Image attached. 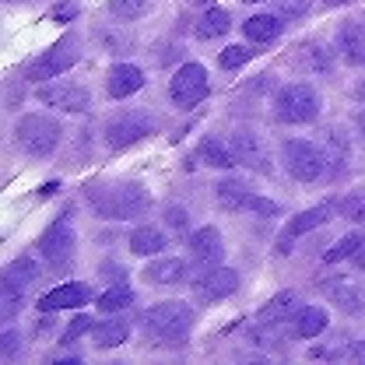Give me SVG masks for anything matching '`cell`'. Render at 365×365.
I'll return each instance as SVG.
<instances>
[{"label": "cell", "instance_id": "1", "mask_svg": "<svg viewBox=\"0 0 365 365\" xmlns=\"http://www.w3.org/2000/svg\"><path fill=\"white\" fill-rule=\"evenodd\" d=\"M91 207L109 218V222H127L134 215H144L151 207V197L144 186L137 182H120V186H106V190H91Z\"/></svg>", "mask_w": 365, "mask_h": 365}, {"label": "cell", "instance_id": "2", "mask_svg": "<svg viewBox=\"0 0 365 365\" xmlns=\"http://www.w3.org/2000/svg\"><path fill=\"white\" fill-rule=\"evenodd\" d=\"M190 323H193V309L186 302H158L140 317L144 334L162 341V344H180L190 330Z\"/></svg>", "mask_w": 365, "mask_h": 365}, {"label": "cell", "instance_id": "3", "mask_svg": "<svg viewBox=\"0 0 365 365\" xmlns=\"http://www.w3.org/2000/svg\"><path fill=\"white\" fill-rule=\"evenodd\" d=\"M60 137H63V127H60L53 116H43V113L21 116V120L14 123V144H18V151H25V155H32V158L53 155L56 144H60Z\"/></svg>", "mask_w": 365, "mask_h": 365}, {"label": "cell", "instance_id": "4", "mask_svg": "<svg viewBox=\"0 0 365 365\" xmlns=\"http://www.w3.org/2000/svg\"><path fill=\"white\" fill-rule=\"evenodd\" d=\"M274 116L281 123H313L319 116V95L313 85H284L274 98Z\"/></svg>", "mask_w": 365, "mask_h": 365}, {"label": "cell", "instance_id": "5", "mask_svg": "<svg viewBox=\"0 0 365 365\" xmlns=\"http://www.w3.org/2000/svg\"><path fill=\"white\" fill-rule=\"evenodd\" d=\"M281 162L288 169V176L299 182H313L327 173V155L313 140H284L281 148Z\"/></svg>", "mask_w": 365, "mask_h": 365}, {"label": "cell", "instance_id": "6", "mask_svg": "<svg viewBox=\"0 0 365 365\" xmlns=\"http://www.w3.org/2000/svg\"><path fill=\"white\" fill-rule=\"evenodd\" d=\"M71 218H74V211L67 207L53 225L46 228L43 242H39V250H43L49 267H67L71 257H74V225H71Z\"/></svg>", "mask_w": 365, "mask_h": 365}, {"label": "cell", "instance_id": "7", "mask_svg": "<svg viewBox=\"0 0 365 365\" xmlns=\"http://www.w3.org/2000/svg\"><path fill=\"white\" fill-rule=\"evenodd\" d=\"M151 130H155V120H151L144 109L123 113V116H116V120L106 123V144H109V148H130L137 140L151 137Z\"/></svg>", "mask_w": 365, "mask_h": 365}, {"label": "cell", "instance_id": "8", "mask_svg": "<svg viewBox=\"0 0 365 365\" xmlns=\"http://www.w3.org/2000/svg\"><path fill=\"white\" fill-rule=\"evenodd\" d=\"M228 144H232V155H235V162H239V165H246V169H253V173L271 176V155H267L264 137L257 134V130L239 127L235 134L228 137Z\"/></svg>", "mask_w": 365, "mask_h": 365}, {"label": "cell", "instance_id": "9", "mask_svg": "<svg viewBox=\"0 0 365 365\" xmlns=\"http://www.w3.org/2000/svg\"><path fill=\"white\" fill-rule=\"evenodd\" d=\"M74 63H78V43H74L71 36H63V39L53 46L49 53H43L25 74H29V81H53L56 74H63V71L74 67Z\"/></svg>", "mask_w": 365, "mask_h": 365}, {"label": "cell", "instance_id": "10", "mask_svg": "<svg viewBox=\"0 0 365 365\" xmlns=\"http://www.w3.org/2000/svg\"><path fill=\"white\" fill-rule=\"evenodd\" d=\"M169 95H173V102L182 106V109L197 106V102L207 95V71H204L200 63H182L180 71H176V78L169 81Z\"/></svg>", "mask_w": 365, "mask_h": 365}, {"label": "cell", "instance_id": "11", "mask_svg": "<svg viewBox=\"0 0 365 365\" xmlns=\"http://www.w3.org/2000/svg\"><path fill=\"white\" fill-rule=\"evenodd\" d=\"M39 102L49 109H60V113H88L91 95L81 85H71V81H56V85H43L39 88Z\"/></svg>", "mask_w": 365, "mask_h": 365}, {"label": "cell", "instance_id": "12", "mask_svg": "<svg viewBox=\"0 0 365 365\" xmlns=\"http://www.w3.org/2000/svg\"><path fill=\"white\" fill-rule=\"evenodd\" d=\"M323 292H327V299H330L341 313H348V317L365 313V292H362V284H359L355 277H348V274H334V277L323 284Z\"/></svg>", "mask_w": 365, "mask_h": 365}, {"label": "cell", "instance_id": "13", "mask_svg": "<svg viewBox=\"0 0 365 365\" xmlns=\"http://www.w3.org/2000/svg\"><path fill=\"white\" fill-rule=\"evenodd\" d=\"M235 288H239V274L228 271V267H207L200 277H193V295H197L200 302L228 299Z\"/></svg>", "mask_w": 365, "mask_h": 365}, {"label": "cell", "instance_id": "14", "mask_svg": "<svg viewBox=\"0 0 365 365\" xmlns=\"http://www.w3.org/2000/svg\"><path fill=\"white\" fill-rule=\"evenodd\" d=\"M222 257H225V242H222V232L215 225H204L190 235V260L197 267H218Z\"/></svg>", "mask_w": 365, "mask_h": 365}, {"label": "cell", "instance_id": "15", "mask_svg": "<svg viewBox=\"0 0 365 365\" xmlns=\"http://www.w3.org/2000/svg\"><path fill=\"white\" fill-rule=\"evenodd\" d=\"M319 148L327 155V173L330 176H344L348 162H351V137L341 127H323L319 130Z\"/></svg>", "mask_w": 365, "mask_h": 365}, {"label": "cell", "instance_id": "16", "mask_svg": "<svg viewBox=\"0 0 365 365\" xmlns=\"http://www.w3.org/2000/svg\"><path fill=\"white\" fill-rule=\"evenodd\" d=\"M295 63L306 71V74H330L334 67H337V53H334V46L319 43V39H309V43H302L295 49Z\"/></svg>", "mask_w": 365, "mask_h": 365}, {"label": "cell", "instance_id": "17", "mask_svg": "<svg viewBox=\"0 0 365 365\" xmlns=\"http://www.w3.org/2000/svg\"><path fill=\"white\" fill-rule=\"evenodd\" d=\"M330 215H334V204H319V207H309V211L295 215V218L288 222V228H284L281 242H277V253H292V239H299V235L319 228L323 222H330Z\"/></svg>", "mask_w": 365, "mask_h": 365}, {"label": "cell", "instance_id": "18", "mask_svg": "<svg viewBox=\"0 0 365 365\" xmlns=\"http://www.w3.org/2000/svg\"><path fill=\"white\" fill-rule=\"evenodd\" d=\"M88 299H91V288H88V284H78V281H71V284H56L53 292H46L43 299H39V309H43V313L78 309V306H85Z\"/></svg>", "mask_w": 365, "mask_h": 365}, {"label": "cell", "instance_id": "19", "mask_svg": "<svg viewBox=\"0 0 365 365\" xmlns=\"http://www.w3.org/2000/svg\"><path fill=\"white\" fill-rule=\"evenodd\" d=\"M140 88H144V71L134 67V63H116L109 71V78H106L109 98H127V95H134Z\"/></svg>", "mask_w": 365, "mask_h": 365}, {"label": "cell", "instance_id": "20", "mask_svg": "<svg viewBox=\"0 0 365 365\" xmlns=\"http://www.w3.org/2000/svg\"><path fill=\"white\" fill-rule=\"evenodd\" d=\"M140 277H144L148 284H182V281L190 277V267H186V260L165 257V260H155V264H148Z\"/></svg>", "mask_w": 365, "mask_h": 365}, {"label": "cell", "instance_id": "21", "mask_svg": "<svg viewBox=\"0 0 365 365\" xmlns=\"http://www.w3.org/2000/svg\"><path fill=\"white\" fill-rule=\"evenodd\" d=\"M337 49L344 53L348 63L365 67V29L359 21H344V25H341V32H337Z\"/></svg>", "mask_w": 365, "mask_h": 365}, {"label": "cell", "instance_id": "22", "mask_svg": "<svg viewBox=\"0 0 365 365\" xmlns=\"http://www.w3.org/2000/svg\"><path fill=\"white\" fill-rule=\"evenodd\" d=\"M95 39H98V46H102L109 56H127L137 43L134 32L123 29V25H95Z\"/></svg>", "mask_w": 365, "mask_h": 365}, {"label": "cell", "instance_id": "23", "mask_svg": "<svg viewBox=\"0 0 365 365\" xmlns=\"http://www.w3.org/2000/svg\"><path fill=\"white\" fill-rule=\"evenodd\" d=\"M302 313V295L299 292H277L271 302L260 309V323H281Z\"/></svg>", "mask_w": 365, "mask_h": 365}, {"label": "cell", "instance_id": "24", "mask_svg": "<svg viewBox=\"0 0 365 365\" xmlns=\"http://www.w3.org/2000/svg\"><path fill=\"white\" fill-rule=\"evenodd\" d=\"M165 242H169V235H165L162 228L140 225L130 232V253H134V257H158V253L165 250Z\"/></svg>", "mask_w": 365, "mask_h": 365}, {"label": "cell", "instance_id": "25", "mask_svg": "<svg viewBox=\"0 0 365 365\" xmlns=\"http://www.w3.org/2000/svg\"><path fill=\"white\" fill-rule=\"evenodd\" d=\"M130 334V319L127 317H116V319H106V323H95L91 327V344L95 348H116L123 344Z\"/></svg>", "mask_w": 365, "mask_h": 365}, {"label": "cell", "instance_id": "26", "mask_svg": "<svg viewBox=\"0 0 365 365\" xmlns=\"http://www.w3.org/2000/svg\"><path fill=\"white\" fill-rule=\"evenodd\" d=\"M242 32H246V39H253V43H274V39L284 32V18H281V14H253V18L242 25Z\"/></svg>", "mask_w": 365, "mask_h": 365}, {"label": "cell", "instance_id": "27", "mask_svg": "<svg viewBox=\"0 0 365 365\" xmlns=\"http://www.w3.org/2000/svg\"><path fill=\"white\" fill-rule=\"evenodd\" d=\"M39 277H43V271H39V264H36L32 257H18V260H11V264H7V271H4V284H14V288L29 292Z\"/></svg>", "mask_w": 365, "mask_h": 365}, {"label": "cell", "instance_id": "28", "mask_svg": "<svg viewBox=\"0 0 365 365\" xmlns=\"http://www.w3.org/2000/svg\"><path fill=\"white\" fill-rule=\"evenodd\" d=\"M323 330H327V309H319V306H302V313L295 317V327H292V337L309 341V337H317Z\"/></svg>", "mask_w": 365, "mask_h": 365}, {"label": "cell", "instance_id": "29", "mask_svg": "<svg viewBox=\"0 0 365 365\" xmlns=\"http://www.w3.org/2000/svg\"><path fill=\"white\" fill-rule=\"evenodd\" d=\"M130 306H134V288H130L127 281H120V284H113V288H106V292L98 295V309H102L106 317L123 313V309H130Z\"/></svg>", "mask_w": 365, "mask_h": 365}, {"label": "cell", "instance_id": "30", "mask_svg": "<svg viewBox=\"0 0 365 365\" xmlns=\"http://www.w3.org/2000/svg\"><path fill=\"white\" fill-rule=\"evenodd\" d=\"M228 29H232V14L225 7H207L200 14V21H197V36L200 39H218V36H225Z\"/></svg>", "mask_w": 365, "mask_h": 365}, {"label": "cell", "instance_id": "31", "mask_svg": "<svg viewBox=\"0 0 365 365\" xmlns=\"http://www.w3.org/2000/svg\"><path fill=\"white\" fill-rule=\"evenodd\" d=\"M215 200H218L225 211H246L250 190H246V182H239V180H222L215 186Z\"/></svg>", "mask_w": 365, "mask_h": 365}, {"label": "cell", "instance_id": "32", "mask_svg": "<svg viewBox=\"0 0 365 365\" xmlns=\"http://www.w3.org/2000/svg\"><path fill=\"white\" fill-rule=\"evenodd\" d=\"M200 158L215 169H232L235 165V155H232V144L218 140V137H204L200 140Z\"/></svg>", "mask_w": 365, "mask_h": 365}, {"label": "cell", "instance_id": "33", "mask_svg": "<svg viewBox=\"0 0 365 365\" xmlns=\"http://www.w3.org/2000/svg\"><path fill=\"white\" fill-rule=\"evenodd\" d=\"M365 242H362V232H348V235H341L327 253H323V260L327 264H337V260H348V257H355L359 250H362Z\"/></svg>", "mask_w": 365, "mask_h": 365}, {"label": "cell", "instance_id": "34", "mask_svg": "<svg viewBox=\"0 0 365 365\" xmlns=\"http://www.w3.org/2000/svg\"><path fill=\"white\" fill-rule=\"evenodd\" d=\"M109 11L123 21H134V18H144L151 11V0H109Z\"/></svg>", "mask_w": 365, "mask_h": 365}, {"label": "cell", "instance_id": "35", "mask_svg": "<svg viewBox=\"0 0 365 365\" xmlns=\"http://www.w3.org/2000/svg\"><path fill=\"white\" fill-rule=\"evenodd\" d=\"M348 222H362L365 225V190H359V193H348L344 200H341V207H337Z\"/></svg>", "mask_w": 365, "mask_h": 365}, {"label": "cell", "instance_id": "36", "mask_svg": "<svg viewBox=\"0 0 365 365\" xmlns=\"http://www.w3.org/2000/svg\"><path fill=\"white\" fill-rule=\"evenodd\" d=\"M25 306V292L21 288H14V284H4V319H14L18 317V309Z\"/></svg>", "mask_w": 365, "mask_h": 365}, {"label": "cell", "instance_id": "37", "mask_svg": "<svg viewBox=\"0 0 365 365\" xmlns=\"http://www.w3.org/2000/svg\"><path fill=\"white\" fill-rule=\"evenodd\" d=\"M246 211H253V215H260V218H277L281 215V204H274L267 197H257V193H250V200H246Z\"/></svg>", "mask_w": 365, "mask_h": 365}, {"label": "cell", "instance_id": "38", "mask_svg": "<svg viewBox=\"0 0 365 365\" xmlns=\"http://www.w3.org/2000/svg\"><path fill=\"white\" fill-rule=\"evenodd\" d=\"M250 56H253V49H246V46H228L225 53H222V67H225V71H235V67H242Z\"/></svg>", "mask_w": 365, "mask_h": 365}, {"label": "cell", "instance_id": "39", "mask_svg": "<svg viewBox=\"0 0 365 365\" xmlns=\"http://www.w3.org/2000/svg\"><path fill=\"white\" fill-rule=\"evenodd\" d=\"M180 56H182V46H176V43L155 46V63H158V67H169V63H176Z\"/></svg>", "mask_w": 365, "mask_h": 365}, {"label": "cell", "instance_id": "40", "mask_svg": "<svg viewBox=\"0 0 365 365\" xmlns=\"http://www.w3.org/2000/svg\"><path fill=\"white\" fill-rule=\"evenodd\" d=\"M91 327H95V323H91V317H85V313H78V317L71 319V327H67V334H63L60 341H63V344H74V341H78V337H81L85 330H91Z\"/></svg>", "mask_w": 365, "mask_h": 365}, {"label": "cell", "instance_id": "41", "mask_svg": "<svg viewBox=\"0 0 365 365\" xmlns=\"http://www.w3.org/2000/svg\"><path fill=\"white\" fill-rule=\"evenodd\" d=\"M250 341L257 348H264V351H281V337L271 334V330H250Z\"/></svg>", "mask_w": 365, "mask_h": 365}, {"label": "cell", "instance_id": "42", "mask_svg": "<svg viewBox=\"0 0 365 365\" xmlns=\"http://www.w3.org/2000/svg\"><path fill=\"white\" fill-rule=\"evenodd\" d=\"M4 359H14L18 351H21V334L18 330H4Z\"/></svg>", "mask_w": 365, "mask_h": 365}, {"label": "cell", "instance_id": "43", "mask_svg": "<svg viewBox=\"0 0 365 365\" xmlns=\"http://www.w3.org/2000/svg\"><path fill=\"white\" fill-rule=\"evenodd\" d=\"M309 14V0H284L281 4V18H302Z\"/></svg>", "mask_w": 365, "mask_h": 365}, {"label": "cell", "instance_id": "44", "mask_svg": "<svg viewBox=\"0 0 365 365\" xmlns=\"http://www.w3.org/2000/svg\"><path fill=\"white\" fill-rule=\"evenodd\" d=\"M165 222H169V228H176V232H186L190 228V215L182 207H169L165 211Z\"/></svg>", "mask_w": 365, "mask_h": 365}, {"label": "cell", "instance_id": "45", "mask_svg": "<svg viewBox=\"0 0 365 365\" xmlns=\"http://www.w3.org/2000/svg\"><path fill=\"white\" fill-rule=\"evenodd\" d=\"M341 359H344V362H362L365 365V341H355V344L341 348Z\"/></svg>", "mask_w": 365, "mask_h": 365}, {"label": "cell", "instance_id": "46", "mask_svg": "<svg viewBox=\"0 0 365 365\" xmlns=\"http://www.w3.org/2000/svg\"><path fill=\"white\" fill-rule=\"evenodd\" d=\"M98 274H102V277L109 274V281H113V284H120V281L127 277V274H123V267H116V264H102V267H98Z\"/></svg>", "mask_w": 365, "mask_h": 365}, {"label": "cell", "instance_id": "47", "mask_svg": "<svg viewBox=\"0 0 365 365\" xmlns=\"http://www.w3.org/2000/svg\"><path fill=\"white\" fill-rule=\"evenodd\" d=\"M355 127H359V134H362V140H365V109L355 116Z\"/></svg>", "mask_w": 365, "mask_h": 365}, {"label": "cell", "instance_id": "48", "mask_svg": "<svg viewBox=\"0 0 365 365\" xmlns=\"http://www.w3.org/2000/svg\"><path fill=\"white\" fill-rule=\"evenodd\" d=\"M327 7H341V4H351V0H323Z\"/></svg>", "mask_w": 365, "mask_h": 365}, {"label": "cell", "instance_id": "49", "mask_svg": "<svg viewBox=\"0 0 365 365\" xmlns=\"http://www.w3.org/2000/svg\"><path fill=\"white\" fill-rule=\"evenodd\" d=\"M355 95H359V98H365V81H362V85H355Z\"/></svg>", "mask_w": 365, "mask_h": 365}, {"label": "cell", "instance_id": "50", "mask_svg": "<svg viewBox=\"0 0 365 365\" xmlns=\"http://www.w3.org/2000/svg\"><path fill=\"white\" fill-rule=\"evenodd\" d=\"M190 4H211V0H190Z\"/></svg>", "mask_w": 365, "mask_h": 365}, {"label": "cell", "instance_id": "51", "mask_svg": "<svg viewBox=\"0 0 365 365\" xmlns=\"http://www.w3.org/2000/svg\"><path fill=\"white\" fill-rule=\"evenodd\" d=\"M250 4H260V0H250Z\"/></svg>", "mask_w": 365, "mask_h": 365}, {"label": "cell", "instance_id": "52", "mask_svg": "<svg viewBox=\"0 0 365 365\" xmlns=\"http://www.w3.org/2000/svg\"><path fill=\"white\" fill-rule=\"evenodd\" d=\"M11 4H14V0H11Z\"/></svg>", "mask_w": 365, "mask_h": 365}]
</instances>
